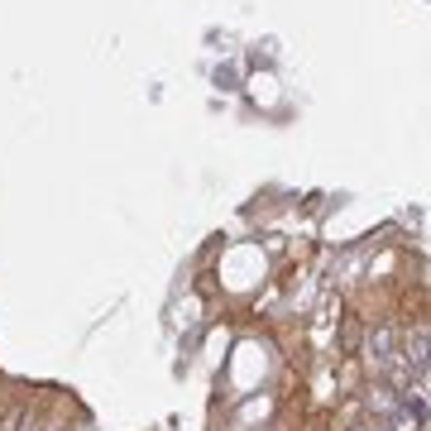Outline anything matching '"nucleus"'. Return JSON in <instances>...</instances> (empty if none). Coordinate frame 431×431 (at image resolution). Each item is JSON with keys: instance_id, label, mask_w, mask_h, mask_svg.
Here are the masks:
<instances>
[{"instance_id": "obj_2", "label": "nucleus", "mask_w": 431, "mask_h": 431, "mask_svg": "<svg viewBox=\"0 0 431 431\" xmlns=\"http://www.w3.org/2000/svg\"><path fill=\"white\" fill-rule=\"evenodd\" d=\"M369 350H374V359H393V326H378L369 336Z\"/></svg>"}, {"instance_id": "obj_3", "label": "nucleus", "mask_w": 431, "mask_h": 431, "mask_svg": "<svg viewBox=\"0 0 431 431\" xmlns=\"http://www.w3.org/2000/svg\"><path fill=\"white\" fill-rule=\"evenodd\" d=\"M20 417H25L20 407H15V412H5V417H0V431H20Z\"/></svg>"}, {"instance_id": "obj_4", "label": "nucleus", "mask_w": 431, "mask_h": 431, "mask_svg": "<svg viewBox=\"0 0 431 431\" xmlns=\"http://www.w3.org/2000/svg\"><path fill=\"white\" fill-rule=\"evenodd\" d=\"M378 431H383V427H378Z\"/></svg>"}, {"instance_id": "obj_1", "label": "nucleus", "mask_w": 431, "mask_h": 431, "mask_svg": "<svg viewBox=\"0 0 431 431\" xmlns=\"http://www.w3.org/2000/svg\"><path fill=\"white\" fill-rule=\"evenodd\" d=\"M407 359L417 364V374H427V326H417L407 336Z\"/></svg>"}]
</instances>
